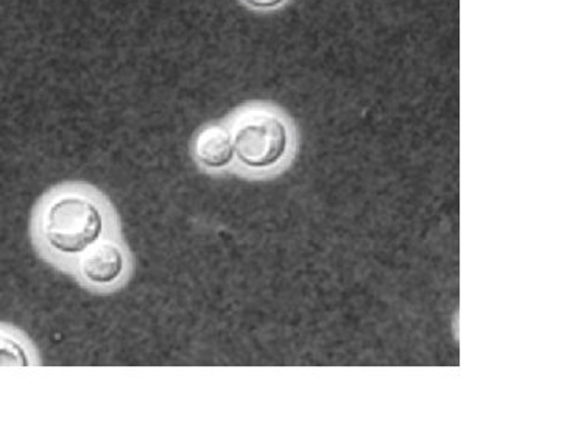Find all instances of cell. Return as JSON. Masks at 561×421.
Returning a JSON list of instances; mask_svg holds the SVG:
<instances>
[{
    "label": "cell",
    "instance_id": "1",
    "mask_svg": "<svg viewBox=\"0 0 561 421\" xmlns=\"http://www.w3.org/2000/svg\"><path fill=\"white\" fill-rule=\"evenodd\" d=\"M124 232L108 195L83 181H66L41 195L31 217V238L41 260L66 275L81 253L106 236Z\"/></svg>",
    "mask_w": 561,
    "mask_h": 421
},
{
    "label": "cell",
    "instance_id": "2",
    "mask_svg": "<svg viewBox=\"0 0 561 421\" xmlns=\"http://www.w3.org/2000/svg\"><path fill=\"white\" fill-rule=\"evenodd\" d=\"M234 146V173L249 180H271L289 168L297 153V128L272 103H247L227 120Z\"/></svg>",
    "mask_w": 561,
    "mask_h": 421
},
{
    "label": "cell",
    "instance_id": "3",
    "mask_svg": "<svg viewBox=\"0 0 561 421\" xmlns=\"http://www.w3.org/2000/svg\"><path fill=\"white\" fill-rule=\"evenodd\" d=\"M135 269V254L125 241L124 232H117L81 253L69 276L81 289L110 295L127 287Z\"/></svg>",
    "mask_w": 561,
    "mask_h": 421
},
{
    "label": "cell",
    "instance_id": "4",
    "mask_svg": "<svg viewBox=\"0 0 561 421\" xmlns=\"http://www.w3.org/2000/svg\"><path fill=\"white\" fill-rule=\"evenodd\" d=\"M191 155L197 168L209 175L234 171V146L227 121L210 122L195 132Z\"/></svg>",
    "mask_w": 561,
    "mask_h": 421
},
{
    "label": "cell",
    "instance_id": "5",
    "mask_svg": "<svg viewBox=\"0 0 561 421\" xmlns=\"http://www.w3.org/2000/svg\"><path fill=\"white\" fill-rule=\"evenodd\" d=\"M38 350L24 331L13 325L0 323V367L39 365Z\"/></svg>",
    "mask_w": 561,
    "mask_h": 421
},
{
    "label": "cell",
    "instance_id": "6",
    "mask_svg": "<svg viewBox=\"0 0 561 421\" xmlns=\"http://www.w3.org/2000/svg\"><path fill=\"white\" fill-rule=\"evenodd\" d=\"M241 2L254 11H273L286 5L289 0H241Z\"/></svg>",
    "mask_w": 561,
    "mask_h": 421
}]
</instances>
